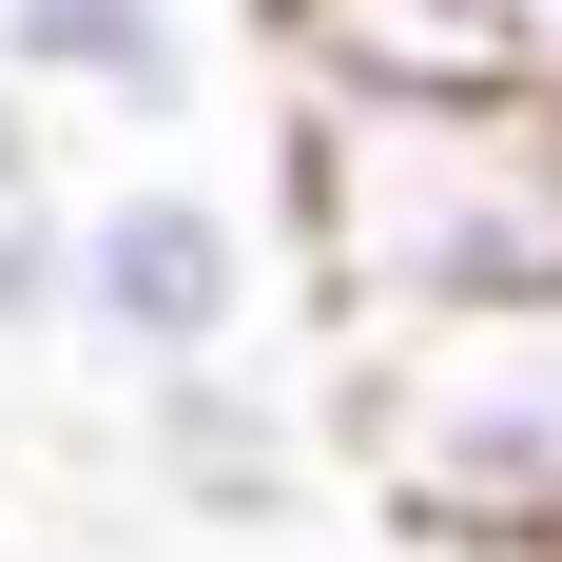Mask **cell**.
Wrapping results in <instances>:
<instances>
[{
    "label": "cell",
    "mask_w": 562,
    "mask_h": 562,
    "mask_svg": "<svg viewBox=\"0 0 562 562\" xmlns=\"http://www.w3.org/2000/svg\"><path fill=\"white\" fill-rule=\"evenodd\" d=\"M291 272L369 349L562 311V98H291Z\"/></svg>",
    "instance_id": "1"
},
{
    "label": "cell",
    "mask_w": 562,
    "mask_h": 562,
    "mask_svg": "<svg viewBox=\"0 0 562 562\" xmlns=\"http://www.w3.org/2000/svg\"><path fill=\"white\" fill-rule=\"evenodd\" d=\"M369 465L465 543H562V311L369 349Z\"/></svg>",
    "instance_id": "2"
},
{
    "label": "cell",
    "mask_w": 562,
    "mask_h": 562,
    "mask_svg": "<svg viewBox=\"0 0 562 562\" xmlns=\"http://www.w3.org/2000/svg\"><path fill=\"white\" fill-rule=\"evenodd\" d=\"M252 291H272V233L214 175H116L78 214V311L58 330L116 389H194V369H252Z\"/></svg>",
    "instance_id": "3"
},
{
    "label": "cell",
    "mask_w": 562,
    "mask_h": 562,
    "mask_svg": "<svg viewBox=\"0 0 562 562\" xmlns=\"http://www.w3.org/2000/svg\"><path fill=\"white\" fill-rule=\"evenodd\" d=\"M136 485L214 543H272L311 505V407L272 369H194V389H136Z\"/></svg>",
    "instance_id": "4"
},
{
    "label": "cell",
    "mask_w": 562,
    "mask_h": 562,
    "mask_svg": "<svg viewBox=\"0 0 562 562\" xmlns=\"http://www.w3.org/2000/svg\"><path fill=\"white\" fill-rule=\"evenodd\" d=\"M291 58V98H524L465 0H233Z\"/></svg>",
    "instance_id": "5"
},
{
    "label": "cell",
    "mask_w": 562,
    "mask_h": 562,
    "mask_svg": "<svg viewBox=\"0 0 562 562\" xmlns=\"http://www.w3.org/2000/svg\"><path fill=\"white\" fill-rule=\"evenodd\" d=\"M0 78L20 98H78V116H194L214 40H194V0H0Z\"/></svg>",
    "instance_id": "6"
},
{
    "label": "cell",
    "mask_w": 562,
    "mask_h": 562,
    "mask_svg": "<svg viewBox=\"0 0 562 562\" xmlns=\"http://www.w3.org/2000/svg\"><path fill=\"white\" fill-rule=\"evenodd\" d=\"M78 175H58V98H20L0 78V330H58L78 311Z\"/></svg>",
    "instance_id": "7"
},
{
    "label": "cell",
    "mask_w": 562,
    "mask_h": 562,
    "mask_svg": "<svg viewBox=\"0 0 562 562\" xmlns=\"http://www.w3.org/2000/svg\"><path fill=\"white\" fill-rule=\"evenodd\" d=\"M465 20L505 40V78H524V98H562V0H465Z\"/></svg>",
    "instance_id": "8"
}]
</instances>
